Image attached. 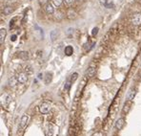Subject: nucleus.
I'll use <instances>...</instances> for the list:
<instances>
[{"mask_svg": "<svg viewBox=\"0 0 141 136\" xmlns=\"http://www.w3.org/2000/svg\"><path fill=\"white\" fill-rule=\"evenodd\" d=\"M46 136H58V127L53 124H49L45 130Z\"/></svg>", "mask_w": 141, "mask_h": 136, "instance_id": "nucleus-1", "label": "nucleus"}, {"mask_svg": "<svg viewBox=\"0 0 141 136\" xmlns=\"http://www.w3.org/2000/svg\"><path fill=\"white\" fill-rule=\"evenodd\" d=\"M87 78V77H86ZM86 78H84L82 81H81V82H80V84H79V86H78V88H77V91H76V93H75V102H77L79 99H80V96H81V94H82V92H83V89H84V87L86 86V83H87V79Z\"/></svg>", "mask_w": 141, "mask_h": 136, "instance_id": "nucleus-2", "label": "nucleus"}, {"mask_svg": "<svg viewBox=\"0 0 141 136\" xmlns=\"http://www.w3.org/2000/svg\"><path fill=\"white\" fill-rule=\"evenodd\" d=\"M15 80L19 83H26L29 80V74H27L26 72L17 73L16 76H15Z\"/></svg>", "mask_w": 141, "mask_h": 136, "instance_id": "nucleus-3", "label": "nucleus"}, {"mask_svg": "<svg viewBox=\"0 0 141 136\" xmlns=\"http://www.w3.org/2000/svg\"><path fill=\"white\" fill-rule=\"evenodd\" d=\"M52 105L49 102H43L40 105H39V111L42 114H48V113L51 111Z\"/></svg>", "mask_w": 141, "mask_h": 136, "instance_id": "nucleus-4", "label": "nucleus"}, {"mask_svg": "<svg viewBox=\"0 0 141 136\" xmlns=\"http://www.w3.org/2000/svg\"><path fill=\"white\" fill-rule=\"evenodd\" d=\"M95 73H96V67L91 64L89 66V68L86 71V77L87 78H92V77H95Z\"/></svg>", "mask_w": 141, "mask_h": 136, "instance_id": "nucleus-5", "label": "nucleus"}, {"mask_svg": "<svg viewBox=\"0 0 141 136\" xmlns=\"http://www.w3.org/2000/svg\"><path fill=\"white\" fill-rule=\"evenodd\" d=\"M132 23L134 26H138L141 24V14L140 13H136L133 14V16L132 18Z\"/></svg>", "mask_w": 141, "mask_h": 136, "instance_id": "nucleus-6", "label": "nucleus"}, {"mask_svg": "<svg viewBox=\"0 0 141 136\" xmlns=\"http://www.w3.org/2000/svg\"><path fill=\"white\" fill-rule=\"evenodd\" d=\"M66 16H67L68 19L73 20V19H75V18L77 16V13H76V11H75V9L70 8V9L67 11V13H66Z\"/></svg>", "mask_w": 141, "mask_h": 136, "instance_id": "nucleus-7", "label": "nucleus"}, {"mask_svg": "<svg viewBox=\"0 0 141 136\" xmlns=\"http://www.w3.org/2000/svg\"><path fill=\"white\" fill-rule=\"evenodd\" d=\"M29 121H30V116H29L28 114L23 115V116L21 117V120H20V125H19L20 128H24V127L28 125Z\"/></svg>", "mask_w": 141, "mask_h": 136, "instance_id": "nucleus-8", "label": "nucleus"}, {"mask_svg": "<svg viewBox=\"0 0 141 136\" xmlns=\"http://www.w3.org/2000/svg\"><path fill=\"white\" fill-rule=\"evenodd\" d=\"M125 122H126L125 118H119L118 120L115 122V128L118 129V130H121L123 128L124 125H125Z\"/></svg>", "mask_w": 141, "mask_h": 136, "instance_id": "nucleus-9", "label": "nucleus"}, {"mask_svg": "<svg viewBox=\"0 0 141 136\" xmlns=\"http://www.w3.org/2000/svg\"><path fill=\"white\" fill-rule=\"evenodd\" d=\"M45 11L48 14H54V7L53 6L52 3L48 2L46 5H45Z\"/></svg>", "mask_w": 141, "mask_h": 136, "instance_id": "nucleus-10", "label": "nucleus"}, {"mask_svg": "<svg viewBox=\"0 0 141 136\" xmlns=\"http://www.w3.org/2000/svg\"><path fill=\"white\" fill-rule=\"evenodd\" d=\"M135 95H136V89H133V88L130 89L129 92H128V94H127V101L132 102V101L134 99Z\"/></svg>", "mask_w": 141, "mask_h": 136, "instance_id": "nucleus-11", "label": "nucleus"}, {"mask_svg": "<svg viewBox=\"0 0 141 136\" xmlns=\"http://www.w3.org/2000/svg\"><path fill=\"white\" fill-rule=\"evenodd\" d=\"M7 36V30L5 28H1L0 29V43L3 44L5 39Z\"/></svg>", "mask_w": 141, "mask_h": 136, "instance_id": "nucleus-12", "label": "nucleus"}, {"mask_svg": "<svg viewBox=\"0 0 141 136\" xmlns=\"http://www.w3.org/2000/svg\"><path fill=\"white\" fill-rule=\"evenodd\" d=\"M131 107H132V102H130V101H127V102L124 104V106H123L122 112L124 113V114H127V113H129V111H130Z\"/></svg>", "mask_w": 141, "mask_h": 136, "instance_id": "nucleus-13", "label": "nucleus"}, {"mask_svg": "<svg viewBox=\"0 0 141 136\" xmlns=\"http://www.w3.org/2000/svg\"><path fill=\"white\" fill-rule=\"evenodd\" d=\"M17 58H19L23 60H27L29 59V52H26V51L19 52V54H17Z\"/></svg>", "mask_w": 141, "mask_h": 136, "instance_id": "nucleus-14", "label": "nucleus"}, {"mask_svg": "<svg viewBox=\"0 0 141 136\" xmlns=\"http://www.w3.org/2000/svg\"><path fill=\"white\" fill-rule=\"evenodd\" d=\"M64 52H65V55L68 56V57L72 56V55L74 54V47H73V46H70V45H68V46L65 48Z\"/></svg>", "mask_w": 141, "mask_h": 136, "instance_id": "nucleus-15", "label": "nucleus"}, {"mask_svg": "<svg viewBox=\"0 0 141 136\" xmlns=\"http://www.w3.org/2000/svg\"><path fill=\"white\" fill-rule=\"evenodd\" d=\"M3 13L5 15H9V14H12V13H13V8L12 6H6L3 10Z\"/></svg>", "mask_w": 141, "mask_h": 136, "instance_id": "nucleus-16", "label": "nucleus"}, {"mask_svg": "<svg viewBox=\"0 0 141 136\" xmlns=\"http://www.w3.org/2000/svg\"><path fill=\"white\" fill-rule=\"evenodd\" d=\"M58 34H59L58 30H53V31L51 32V39H52V41H54V40L57 38Z\"/></svg>", "mask_w": 141, "mask_h": 136, "instance_id": "nucleus-17", "label": "nucleus"}, {"mask_svg": "<svg viewBox=\"0 0 141 136\" xmlns=\"http://www.w3.org/2000/svg\"><path fill=\"white\" fill-rule=\"evenodd\" d=\"M63 1H64V0H52V2H53L54 7H60L62 5Z\"/></svg>", "mask_w": 141, "mask_h": 136, "instance_id": "nucleus-18", "label": "nucleus"}, {"mask_svg": "<svg viewBox=\"0 0 141 136\" xmlns=\"http://www.w3.org/2000/svg\"><path fill=\"white\" fill-rule=\"evenodd\" d=\"M77 78H78V74H77V73H74L72 76H70V81L72 82H75L77 80Z\"/></svg>", "mask_w": 141, "mask_h": 136, "instance_id": "nucleus-19", "label": "nucleus"}, {"mask_svg": "<svg viewBox=\"0 0 141 136\" xmlns=\"http://www.w3.org/2000/svg\"><path fill=\"white\" fill-rule=\"evenodd\" d=\"M72 82L70 81V79L67 81V82L65 83V91H69V89H70V85H72Z\"/></svg>", "mask_w": 141, "mask_h": 136, "instance_id": "nucleus-20", "label": "nucleus"}, {"mask_svg": "<svg viewBox=\"0 0 141 136\" xmlns=\"http://www.w3.org/2000/svg\"><path fill=\"white\" fill-rule=\"evenodd\" d=\"M98 30H99V29H98L97 27H95V28H93L92 31H91V36H95L97 35V33H98Z\"/></svg>", "mask_w": 141, "mask_h": 136, "instance_id": "nucleus-21", "label": "nucleus"}, {"mask_svg": "<svg viewBox=\"0 0 141 136\" xmlns=\"http://www.w3.org/2000/svg\"><path fill=\"white\" fill-rule=\"evenodd\" d=\"M98 1H99V4H100L101 6L105 7V5L107 4V1H108V0H98Z\"/></svg>", "mask_w": 141, "mask_h": 136, "instance_id": "nucleus-22", "label": "nucleus"}, {"mask_svg": "<svg viewBox=\"0 0 141 136\" xmlns=\"http://www.w3.org/2000/svg\"><path fill=\"white\" fill-rule=\"evenodd\" d=\"M91 136H103V133L101 131H96V132L93 133Z\"/></svg>", "mask_w": 141, "mask_h": 136, "instance_id": "nucleus-23", "label": "nucleus"}, {"mask_svg": "<svg viewBox=\"0 0 141 136\" xmlns=\"http://www.w3.org/2000/svg\"><path fill=\"white\" fill-rule=\"evenodd\" d=\"M64 1H65V3H66V4L70 5V4H73V3L75 1V0H64Z\"/></svg>", "mask_w": 141, "mask_h": 136, "instance_id": "nucleus-24", "label": "nucleus"}, {"mask_svg": "<svg viewBox=\"0 0 141 136\" xmlns=\"http://www.w3.org/2000/svg\"><path fill=\"white\" fill-rule=\"evenodd\" d=\"M39 3L41 5H46L47 3H48V0H39Z\"/></svg>", "mask_w": 141, "mask_h": 136, "instance_id": "nucleus-25", "label": "nucleus"}, {"mask_svg": "<svg viewBox=\"0 0 141 136\" xmlns=\"http://www.w3.org/2000/svg\"><path fill=\"white\" fill-rule=\"evenodd\" d=\"M11 40H12V41H15V40H16V36H15V35L12 36H11Z\"/></svg>", "mask_w": 141, "mask_h": 136, "instance_id": "nucleus-26", "label": "nucleus"}, {"mask_svg": "<svg viewBox=\"0 0 141 136\" xmlns=\"http://www.w3.org/2000/svg\"><path fill=\"white\" fill-rule=\"evenodd\" d=\"M75 1H80V0H75Z\"/></svg>", "mask_w": 141, "mask_h": 136, "instance_id": "nucleus-27", "label": "nucleus"}]
</instances>
